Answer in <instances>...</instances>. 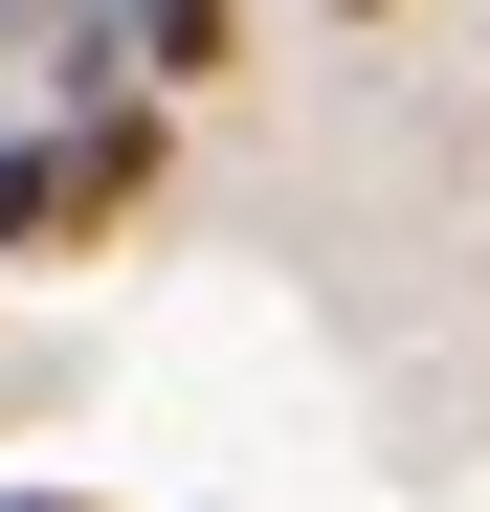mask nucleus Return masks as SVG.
I'll use <instances>...</instances> for the list:
<instances>
[{
	"instance_id": "1",
	"label": "nucleus",
	"mask_w": 490,
	"mask_h": 512,
	"mask_svg": "<svg viewBox=\"0 0 490 512\" xmlns=\"http://www.w3.org/2000/svg\"><path fill=\"white\" fill-rule=\"evenodd\" d=\"M67 223H112V201H90V134L45 112V134H0V245H67Z\"/></svg>"
},
{
	"instance_id": "2",
	"label": "nucleus",
	"mask_w": 490,
	"mask_h": 512,
	"mask_svg": "<svg viewBox=\"0 0 490 512\" xmlns=\"http://www.w3.org/2000/svg\"><path fill=\"white\" fill-rule=\"evenodd\" d=\"M134 45H156V67H179V90H201V67L245 45V0H134Z\"/></svg>"
},
{
	"instance_id": "3",
	"label": "nucleus",
	"mask_w": 490,
	"mask_h": 512,
	"mask_svg": "<svg viewBox=\"0 0 490 512\" xmlns=\"http://www.w3.org/2000/svg\"><path fill=\"white\" fill-rule=\"evenodd\" d=\"M0 512H90V490H0Z\"/></svg>"
},
{
	"instance_id": "4",
	"label": "nucleus",
	"mask_w": 490,
	"mask_h": 512,
	"mask_svg": "<svg viewBox=\"0 0 490 512\" xmlns=\"http://www.w3.org/2000/svg\"><path fill=\"white\" fill-rule=\"evenodd\" d=\"M23 23H45V0H0V45H23Z\"/></svg>"
},
{
	"instance_id": "5",
	"label": "nucleus",
	"mask_w": 490,
	"mask_h": 512,
	"mask_svg": "<svg viewBox=\"0 0 490 512\" xmlns=\"http://www.w3.org/2000/svg\"><path fill=\"white\" fill-rule=\"evenodd\" d=\"M357 23H379V0H357Z\"/></svg>"
}]
</instances>
